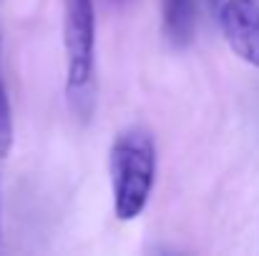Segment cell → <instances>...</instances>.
<instances>
[{"instance_id": "cell-3", "label": "cell", "mask_w": 259, "mask_h": 256, "mask_svg": "<svg viewBox=\"0 0 259 256\" xmlns=\"http://www.w3.org/2000/svg\"><path fill=\"white\" fill-rule=\"evenodd\" d=\"M217 18L229 48L259 68V0H222Z\"/></svg>"}, {"instance_id": "cell-6", "label": "cell", "mask_w": 259, "mask_h": 256, "mask_svg": "<svg viewBox=\"0 0 259 256\" xmlns=\"http://www.w3.org/2000/svg\"><path fill=\"white\" fill-rule=\"evenodd\" d=\"M111 3H118V5H121V3H126V0H111Z\"/></svg>"}, {"instance_id": "cell-1", "label": "cell", "mask_w": 259, "mask_h": 256, "mask_svg": "<svg viewBox=\"0 0 259 256\" xmlns=\"http://www.w3.org/2000/svg\"><path fill=\"white\" fill-rule=\"evenodd\" d=\"M156 181V143L146 128L123 131L111 146L113 209L121 221L136 219L151 196Z\"/></svg>"}, {"instance_id": "cell-4", "label": "cell", "mask_w": 259, "mask_h": 256, "mask_svg": "<svg viewBox=\"0 0 259 256\" xmlns=\"http://www.w3.org/2000/svg\"><path fill=\"white\" fill-rule=\"evenodd\" d=\"M222 0H161V30L171 48H186L199 28L201 8L217 10Z\"/></svg>"}, {"instance_id": "cell-2", "label": "cell", "mask_w": 259, "mask_h": 256, "mask_svg": "<svg viewBox=\"0 0 259 256\" xmlns=\"http://www.w3.org/2000/svg\"><path fill=\"white\" fill-rule=\"evenodd\" d=\"M66 95L71 111L88 118L96 106V10L93 0H63Z\"/></svg>"}, {"instance_id": "cell-5", "label": "cell", "mask_w": 259, "mask_h": 256, "mask_svg": "<svg viewBox=\"0 0 259 256\" xmlns=\"http://www.w3.org/2000/svg\"><path fill=\"white\" fill-rule=\"evenodd\" d=\"M10 146H13V108L3 78V63H0V156H5Z\"/></svg>"}]
</instances>
